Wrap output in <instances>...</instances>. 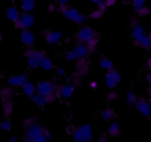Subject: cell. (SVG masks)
<instances>
[{
	"label": "cell",
	"mask_w": 151,
	"mask_h": 142,
	"mask_svg": "<svg viewBox=\"0 0 151 142\" xmlns=\"http://www.w3.org/2000/svg\"><path fill=\"white\" fill-rule=\"evenodd\" d=\"M30 99L37 106H38L40 108L44 107L46 105H47L48 103H50V100H49V99L47 97L42 95V94H38L37 92Z\"/></svg>",
	"instance_id": "obj_20"
},
{
	"label": "cell",
	"mask_w": 151,
	"mask_h": 142,
	"mask_svg": "<svg viewBox=\"0 0 151 142\" xmlns=\"http://www.w3.org/2000/svg\"><path fill=\"white\" fill-rule=\"evenodd\" d=\"M24 136L35 142H48L52 138V134L44 125L41 124L36 117L26 119L23 122Z\"/></svg>",
	"instance_id": "obj_1"
},
{
	"label": "cell",
	"mask_w": 151,
	"mask_h": 142,
	"mask_svg": "<svg viewBox=\"0 0 151 142\" xmlns=\"http://www.w3.org/2000/svg\"><path fill=\"white\" fill-rule=\"evenodd\" d=\"M75 38L77 43L88 45L94 50L100 39V35L97 31L90 27L83 26L76 32Z\"/></svg>",
	"instance_id": "obj_3"
},
{
	"label": "cell",
	"mask_w": 151,
	"mask_h": 142,
	"mask_svg": "<svg viewBox=\"0 0 151 142\" xmlns=\"http://www.w3.org/2000/svg\"><path fill=\"white\" fill-rule=\"evenodd\" d=\"M56 73H57V75H58V76H63V75H64L65 74V71L64 69H62V68H60V69H58Z\"/></svg>",
	"instance_id": "obj_33"
},
{
	"label": "cell",
	"mask_w": 151,
	"mask_h": 142,
	"mask_svg": "<svg viewBox=\"0 0 151 142\" xmlns=\"http://www.w3.org/2000/svg\"><path fill=\"white\" fill-rule=\"evenodd\" d=\"M108 141V134H104L102 136L97 142H107Z\"/></svg>",
	"instance_id": "obj_32"
},
{
	"label": "cell",
	"mask_w": 151,
	"mask_h": 142,
	"mask_svg": "<svg viewBox=\"0 0 151 142\" xmlns=\"http://www.w3.org/2000/svg\"><path fill=\"white\" fill-rule=\"evenodd\" d=\"M139 97H137L134 92L132 91H128L126 94V102L127 104L130 106H132L136 104Z\"/></svg>",
	"instance_id": "obj_24"
},
{
	"label": "cell",
	"mask_w": 151,
	"mask_h": 142,
	"mask_svg": "<svg viewBox=\"0 0 151 142\" xmlns=\"http://www.w3.org/2000/svg\"><path fill=\"white\" fill-rule=\"evenodd\" d=\"M134 107L144 116L151 118V103L147 100L139 97Z\"/></svg>",
	"instance_id": "obj_11"
},
{
	"label": "cell",
	"mask_w": 151,
	"mask_h": 142,
	"mask_svg": "<svg viewBox=\"0 0 151 142\" xmlns=\"http://www.w3.org/2000/svg\"><path fill=\"white\" fill-rule=\"evenodd\" d=\"M27 80V77L26 75H13L8 77L7 83L11 87H22Z\"/></svg>",
	"instance_id": "obj_15"
},
{
	"label": "cell",
	"mask_w": 151,
	"mask_h": 142,
	"mask_svg": "<svg viewBox=\"0 0 151 142\" xmlns=\"http://www.w3.org/2000/svg\"><path fill=\"white\" fill-rule=\"evenodd\" d=\"M22 91L28 97L31 98L36 93V85H34L31 81L27 80L22 86Z\"/></svg>",
	"instance_id": "obj_19"
},
{
	"label": "cell",
	"mask_w": 151,
	"mask_h": 142,
	"mask_svg": "<svg viewBox=\"0 0 151 142\" xmlns=\"http://www.w3.org/2000/svg\"><path fill=\"white\" fill-rule=\"evenodd\" d=\"M20 11L16 5H10L6 10V16L10 22L16 23L21 16Z\"/></svg>",
	"instance_id": "obj_16"
},
{
	"label": "cell",
	"mask_w": 151,
	"mask_h": 142,
	"mask_svg": "<svg viewBox=\"0 0 151 142\" xmlns=\"http://www.w3.org/2000/svg\"><path fill=\"white\" fill-rule=\"evenodd\" d=\"M147 80L148 82L149 85L151 86V69H150V72H148V74L147 75Z\"/></svg>",
	"instance_id": "obj_37"
},
{
	"label": "cell",
	"mask_w": 151,
	"mask_h": 142,
	"mask_svg": "<svg viewBox=\"0 0 151 142\" xmlns=\"http://www.w3.org/2000/svg\"><path fill=\"white\" fill-rule=\"evenodd\" d=\"M22 44L27 48H32L35 43V34L30 29L22 30L20 35Z\"/></svg>",
	"instance_id": "obj_13"
},
{
	"label": "cell",
	"mask_w": 151,
	"mask_h": 142,
	"mask_svg": "<svg viewBox=\"0 0 151 142\" xmlns=\"http://www.w3.org/2000/svg\"><path fill=\"white\" fill-rule=\"evenodd\" d=\"M24 55L28 66L31 69H36L40 67L41 62L46 57V55L42 51L35 49L33 47L27 49Z\"/></svg>",
	"instance_id": "obj_8"
},
{
	"label": "cell",
	"mask_w": 151,
	"mask_h": 142,
	"mask_svg": "<svg viewBox=\"0 0 151 142\" xmlns=\"http://www.w3.org/2000/svg\"><path fill=\"white\" fill-rule=\"evenodd\" d=\"M7 142H18V138L16 136H11L9 138V139L7 140Z\"/></svg>",
	"instance_id": "obj_36"
},
{
	"label": "cell",
	"mask_w": 151,
	"mask_h": 142,
	"mask_svg": "<svg viewBox=\"0 0 151 142\" xmlns=\"http://www.w3.org/2000/svg\"><path fill=\"white\" fill-rule=\"evenodd\" d=\"M89 1H91V2H92L93 4H96V5L97 6V7L100 9H101V10H106V4H105V0H88Z\"/></svg>",
	"instance_id": "obj_28"
},
{
	"label": "cell",
	"mask_w": 151,
	"mask_h": 142,
	"mask_svg": "<svg viewBox=\"0 0 151 142\" xmlns=\"http://www.w3.org/2000/svg\"><path fill=\"white\" fill-rule=\"evenodd\" d=\"M75 87L72 84H66L58 86L57 96L63 99H69L73 94Z\"/></svg>",
	"instance_id": "obj_14"
},
{
	"label": "cell",
	"mask_w": 151,
	"mask_h": 142,
	"mask_svg": "<svg viewBox=\"0 0 151 142\" xmlns=\"http://www.w3.org/2000/svg\"><path fill=\"white\" fill-rule=\"evenodd\" d=\"M69 0H58L59 5H65V4H68Z\"/></svg>",
	"instance_id": "obj_34"
},
{
	"label": "cell",
	"mask_w": 151,
	"mask_h": 142,
	"mask_svg": "<svg viewBox=\"0 0 151 142\" xmlns=\"http://www.w3.org/2000/svg\"><path fill=\"white\" fill-rule=\"evenodd\" d=\"M105 11H106V10H103L100 8H97V10H94V11H93L92 13H91L90 17H91L92 19H99V18H100L102 16H103V13H105Z\"/></svg>",
	"instance_id": "obj_29"
},
{
	"label": "cell",
	"mask_w": 151,
	"mask_h": 142,
	"mask_svg": "<svg viewBox=\"0 0 151 142\" xmlns=\"http://www.w3.org/2000/svg\"><path fill=\"white\" fill-rule=\"evenodd\" d=\"M35 23V17L32 14L29 13H21L19 20L14 23L16 28L24 30V29H29Z\"/></svg>",
	"instance_id": "obj_9"
},
{
	"label": "cell",
	"mask_w": 151,
	"mask_h": 142,
	"mask_svg": "<svg viewBox=\"0 0 151 142\" xmlns=\"http://www.w3.org/2000/svg\"><path fill=\"white\" fill-rule=\"evenodd\" d=\"M100 66L102 69H104L106 70L109 71L114 69V63L111 61V59L106 56H103L100 59Z\"/></svg>",
	"instance_id": "obj_22"
},
{
	"label": "cell",
	"mask_w": 151,
	"mask_h": 142,
	"mask_svg": "<svg viewBox=\"0 0 151 142\" xmlns=\"http://www.w3.org/2000/svg\"><path fill=\"white\" fill-rule=\"evenodd\" d=\"M58 86L50 80H43L36 85V92L45 96L52 103L57 96Z\"/></svg>",
	"instance_id": "obj_7"
},
{
	"label": "cell",
	"mask_w": 151,
	"mask_h": 142,
	"mask_svg": "<svg viewBox=\"0 0 151 142\" xmlns=\"http://www.w3.org/2000/svg\"><path fill=\"white\" fill-rule=\"evenodd\" d=\"M66 132L72 137L75 142H94L93 130L90 124H84L79 126H69Z\"/></svg>",
	"instance_id": "obj_4"
},
{
	"label": "cell",
	"mask_w": 151,
	"mask_h": 142,
	"mask_svg": "<svg viewBox=\"0 0 151 142\" xmlns=\"http://www.w3.org/2000/svg\"><path fill=\"white\" fill-rule=\"evenodd\" d=\"M42 35L45 38L47 44L50 45H55L58 44L62 38L61 32L58 30H53L51 29H45L42 32Z\"/></svg>",
	"instance_id": "obj_12"
},
{
	"label": "cell",
	"mask_w": 151,
	"mask_h": 142,
	"mask_svg": "<svg viewBox=\"0 0 151 142\" xmlns=\"http://www.w3.org/2000/svg\"><path fill=\"white\" fill-rule=\"evenodd\" d=\"M12 129V122L9 118H5L0 122V130L4 132H9Z\"/></svg>",
	"instance_id": "obj_23"
},
{
	"label": "cell",
	"mask_w": 151,
	"mask_h": 142,
	"mask_svg": "<svg viewBox=\"0 0 151 142\" xmlns=\"http://www.w3.org/2000/svg\"><path fill=\"white\" fill-rule=\"evenodd\" d=\"M13 112V105L9 101L4 102L3 105V113L5 118H9Z\"/></svg>",
	"instance_id": "obj_26"
},
{
	"label": "cell",
	"mask_w": 151,
	"mask_h": 142,
	"mask_svg": "<svg viewBox=\"0 0 151 142\" xmlns=\"http://www.w3.org/2000/svg\"><path fill=\"white\" fill-rule=\"evenodd\" d=\"M2 39H3V36L1 35V34H0V42H1V41H2Z\"/></svg>",
	"instance_id": "obj_39"
},
{
	"label": "cell",
	"mask_w": 151,
	"mask_h": 142,
	"mask_svg": "<svg viewBox=\"0 0 151 142\" xmlns=\"http://www.w3.org/2000/svg\"><path fill=\"white\" fill-rule=\"evenodd\" d=\"M107 134L108 136L113 138L119 136L121 134V128L119 124L116 122H111V124L108 128Z\"/></svg>",
	"instance_id": "obj_21"
},
{
	"label": "cell",
	"mask_w": 151,
	"mask_h": 142,
	"mask_svg": "<svg viewBox=\"0 0 151 142\" xmlns=\"http://www.w3.org/2000/svg\"><path fill=\"white\" fill-rule=\"evenodd\" d=\"M36 3L35 0H21L20 8L24 13H31L35 8Z\"/></svg>",
	"instance_id": "obj_18"
},
{
	"label": "cell",
	"mask_w": 151,
	"mask_h": 142,
	"mask_svg": "<svg viewBox=\"0 0 151 142\" xmlns=\"http://www.w3.org/2000/svg\"><path fill=\"white\" fill-rule=\"evenodd\" d=\"M117 117V114L114 109L110 107H106L102 110L101 118L106 122H112Z\"/></svg>",
	"instance_id": "obj_17"
},
{
	"label": "cell",
	"mask_w": 151,
	"mask_h": 142,
	"mask_svg": "<svg viewBox=\"0 0 151 142\" xmlns=\"http://www.w3.org/2000/svg\"><path fill=\"white\" fill-rule=\"evenodd\" d=\"M21 142H35V141H34L32 139H31V138H27V137H26L24 136V137L22 138Z\"/></svg>",
	"instance_id": "obj_35"
},
{
	"label": "cell",
	"mask_w": 151,
	"mask_h": 142,
	"mask_svg": "<svg viewBox=\"0 0 151 142\" xmlns=\"http://www.w3.org/2000/svg\"><path fill=\"white\" fill-rule=\"evenodd\" d=\"M117 0H105V4L106 7H111V6L114 5L116 3Z\"/></svg>",
	"instance_id": "obj_31"
},
{
	"label": "cell",
	"mask_w": 151,
	"mask_h": 142,
	"mask_svg": "<svg viewBox=\"0 0 151 142\" xmlns=\"http://www.w3.org/2000/svg\"><path fill=\"white\" fill-rule=\"evenodd\" d=\"M1 97L3 98L4 102L9 101L10 98L11 97V93L8 88H4L1 91Z\"/></svg>",
	"instance_id": "obj_30"
},
{
	"label": "cell",
	"mask_w": 151,
	"mask_h": 142,
	"mask_svg": "<svg viewBox=\"0 0 151 142\" xmlns=\"http://www.w3.org/2000/svg\"><path fill=\"white\" fill-rule=\"evenodd\" d=\"M40 67H41V69H44V70L50 71L52 69L53 63L52 62V60H50L48 57L46 56L44 58V60H42V62H41V66H40Z\"/></svg>",
	"instance_id": "obj_25"
},
{
	"label": "cell",
	"mask_w": 151,
	"mask_h": 142,
	"mask_svg": "<svg viewBox=\"0 0 151 142\" xmlns=\"http://www.w3.org/2000/svg\"><path fill=\"white\" fill-rule=\"evenodd\" d=\"M58 10L64 16V18L73 23L78 24H83L86 21V18L82 13L69 4L59 5Z\"/></svg>",
	"instance_id": "obj_5"
},
{
	"label": "cell",
	"mask_w": 151,
	"mask_h": 142,
	"mask_svg": "<svg viewBox=\"0 0 151 142\" xmlns=\"http://www.w3.org/2000/svg\"><path fill=\"white\" fill-rule=\"evenodd\" d=\"M120 74L118 71L114 69L107 71L106 77H105V82H106V86L110 89H114L119 82H121Z\"/></svg>",
	"instance_id": "obj_10"
},
{
	"label": "cell",
	"mask_w": 151,
	"mask_h": 142,
	"mask_svg": "<svg viewBox=\"0 0 151 142\" xmlns=\"http://www.w3.org/2000/svg\"><path fill=\"white\" fill-rule=\"evenodd\" d=\"M147 66H148V68L150 69H151V57L150 58L148 59V60H147Z\"/></svg>",
	"instance_id": "obj_38"
},
{
	"label": "cell",
	"mask_w": 151,
	"mask_h": 142,
	"mask_svg": "<svg viewBox=\"0 0 151 142\" xmlns=\"http://www.w3.org/2000/svg\"><path fill=\"white\" fill-rule=\"evenodd\" d=\"M92 51V49L90 48L88 45L81 43H76L72 49L69 50L66 54V59L69 61L83 60L88 57V55Z\"/></svg>",
	"instance_id": "obj_6"
},
{
	"label": "cell",
	"mask_w": 151,
	"mask_h": 142,
	"mask_svg": "<svg viewBox=\"0 0 151 142\" xmlns=\"http://www.w3.org/2000/svg\"><path fill=\"white\" fill-rule=\"evenodd\" d=\"M131 34L136 45L143 49L151 50V33L137 21L132 23Z\"/></svg>",
	"instance_id": "obj_2"
},
{
	"label": "cell",
	"mask_w": 151,
	"mask_h": 142,
	"mask_svg": "<svg viewBox=\"0 0 151 142\" xmlns=\"http://www.w3.org/2000/svg\"><path fill=\"white\" fill-rule=\"evenodd\" d=\"M146 2V0H131V3L133 4L134 10L137 12L141 10L142 7H145V4Z\"/></svg>",
	"instance_id": "obj_27"
}]
</instances>
